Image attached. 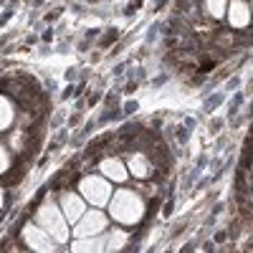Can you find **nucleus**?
Wrapping results in <instances>:
<instances>
[{
    "mask_svg": "<svg viewBox=\"0 0 253 253\" xmlns=\"http://www.w3.org/2000/svg\"><path fill=\"white\" fill-rule=\"evenodd\" d=\"M109 215L119 223V225H137L144 218V200L134 193V190H117L109 198Z\"/></svg>",
    "mask_w": 253,
    "mask_h": 253,
    "instance_id": "obj_1",
    "label": "nucleus"
},
{
    "mask_svg": "<svg viewBox=\"0 0 253 253\" xmlns=\"http://www.w3.org/2000/svg\"><path fill=\"white\" fill-rule=\"evenodd\" d=\"M36 223L43 228L58 246H61V243H66V241L71 238L69 220L63 218L58 203H53V200H43V203L38 205V210H36Z\"/></svg>",
    "mask_w": 253,
    "mask_h": 253,
    "instance_id": "obj_2",
    "label": "nucleus"
},
{
    "mask_svg": "<svg viewBox=\"0 0 253 253\" xmlns=\"http://www.w3.org/2000/svg\"><path fill=\"white\" fill-rule=\"evenodd\" d=\"M79 195L86 200V205L91 208H104L109 203L112 198V182L104 177V175H86V177H81L79 182Z\"/></svg>",
    "mask_w": 253,
    "mask_h": 253,
    "instance_id": "obj_3",
    "label": "nucleus"
},
{
    "mask_svg": "<svg viewBox=\"0 0 253 253\" xmlns=\"http://www.w3.org/2000/svg\"><path fill=\"white\" fill-rule=\"evenodd\" d=\"M109 228V218L101 213V208H86L84 215L74 223L71 238H81V236H99Z\"/></svg>",
    "mask_w": 253,
    "mask_h": 253,
    "instance_id": "obj_4",
    "label": "nucleus"
},
{
    "mask_svg": "<svg viewBox=\"0 0 253 253\" xmlns=\"http://www.w3.org/2000/svg\"><path fill=\"white\" fill-rule=\"evenodd\" d=\"M20 236H23V243H26L31 251H38V253H53V251H58V243H56L38 223L23 225V233H20Z\"/></svg>",
    "mask_w": 253,
    "mask_h": 253,
    "instance_id": "obj_5",
    "label": "nucleus"
},
{
    "mask_svg": "<svg viewBox=\"0 0 253 253\" xmlns=\"http://www.w3.org/2000/svg\"><path fill=\"white\" fill-rule=\"evenodd\" d=\"M58 208H61L63 218H66L69 223H76V220L84 215V210H86V200H84L79 193H71V190H66V193L58 195Z\"/></svg>",
    "mask_w": 253,
    "mask_h": 253,
    "instance_id": "obj_6",
    "label": "nucleus"
},
{
    "mask_svg": "<svg viewBox=\"0 0 253 253\" xmlns=\"http://www.w3.org/2000/svg\"><path fill=\"white\" fill-rule=\"evenodd\" d=\"M99 172L107 177L109 182H124L126 177H129V172H126V165L117 157H107V160H101L99 165Z\"/></svg>",
    "mask_w": 253,
    "mask_h": 253,
    "instance_id": "obj_7",
    "label": "nucleus"
},
{
    "mask_svg": "<svg viewBox=\"0 0 253 253\" xmlns=\"http://www.w3.org/2000/svg\"><path fill=\"white\" fill-rule=\"evenodd\" d=\"M228 20L233 28H246L248 20H251V10H248V3H243V0H230L228 3Z\"/></svg>",
    "mask_w": 253,
    "mask_h": 253,
    "instance_id": "obj_8",
    "label": "nucleus"
},
{
    "mask_svg": "<svg viewBox=\"0 0 253 253\" xmlns=\"http://www.w3.org/2000/svg\"><path fill=\"white\" fill-rule=\"evenodd\" d=\"M71 251H79V253H96V251H104V236H81V238H74L71 243Z\"/></svg>",
    "mask_w": 253,
    "mask_h": 253,
    "instance_id": "obj_9",
    "label": "nucleus"
},
{
    "mask_svg": "<svg viewBox=\"0 0 253 253\" xmlns=\"http://www.w3.org/2000/svg\"><path fill=\"white\" fill-rule=\"evenodd\" d=\"M126 172H132L137 180H147L150 172H152V167H150V162H147L144 155H132L129 162H126Z\"/></svg>",
    "mask_w": 253,
    "mask_h": 253,
    "instance_id": "obj_10",
    "label": "nucleus"
},
{
    "mask_svg": "<svg viewBox=\"0 0 253 253\" xmlns=\"http://www.w3.org/2000/svg\"><path fill=\"white\" fill-rule=\"evenodd\" d=\"M104 251H122L124 246H126V238H129V236H126L124 233V230H119V228H107V230H104Z\"/></svg>",
    "mask_w": 253,
    "mask_h": 253,
    "instance_id": "obj_11",
    "label": "nucleus"
},
{
    "mask_svg": "<svg viewBox=\"0 0 253 253\" xmlns=\"http://www.w3.org/2000/svg\"><path fill=\"white\" fill-rule=\"evenodd\" d=\"M15 119V109H13V104L5 99V96H0V132L8 129V126L13 124Z\"/></svg>",
    "mask_w": 253,
    "mask_h": 253,
    "instance_id": "obj_12",
    "label": "nucleus"
},
{
    "mask_svg": "<svg viewBox=\"0 0 253 253\" xmlns=\"http://www.w3.org/2000/svg\"><path fill=\"white\" fill-rule=\"evenodd\" d=\"M205 8H208V15L223 18L225 15V8H228V0H205Z\"/></svg>",
    "mask_w": 253,
    "mask_h": 253,
    "instance_id": "obj_13",
    "label": "nucleus"
},
{
    "mask_svg": "<svg viewBox=\"0 0 253 253\" xmlns=\"http://www.w3.org/2000/svg\"><path fill=\"white\" fill-rule=\"evenodd\" d=\"M10 162H13L10 152L5 150L3 144H0V175H3V172H8V170H10Z\"/></svg>",
    "mask_w": 253,
    "mask_h": 253,
    "instance_id": "obj_14",
    "label": "nucleus"
},
{
    "mask_svg": "<svg viewBox=\"0 0 253 253\" xmlns=\"http://www.w3.org/2000/svg\"><path fill=\"white\" fill-rule=\"evenodd\" d=\"M3 203H5V193L0 190V210H3Z\"/></svg>",
    "mask_w": 253,
    "mask_h": 253,
    "instance_id": "obj_15",
    "label": "nucleus"
}]
</instances>
